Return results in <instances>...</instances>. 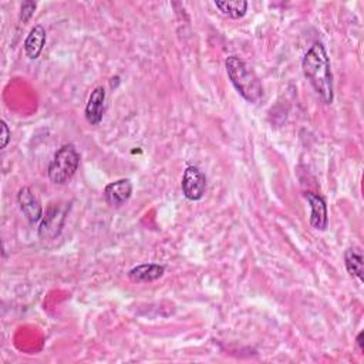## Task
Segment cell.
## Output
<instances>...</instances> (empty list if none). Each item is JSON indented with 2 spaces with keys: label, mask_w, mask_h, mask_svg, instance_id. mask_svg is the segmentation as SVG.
Here are the masks:
<instances>
[{
  "label": "cell",
  "mask_w": 364,
  "mask_h": 364,
  "mask_svg": "<svg viewBox=\"0 0 364 364\" xmlns=\"http://www.w3.org/2000/svg\"><path fill=\"white\" fill-rule=\"evenodd\" d=\"M215 6L222 15L238 20L246 15L249 5L245 0H216Z\"/></svg>",
  "instance_id": "13"
},
{
  "label": "cell",
  "mask_w": 364,
  "mask_h": 364,
  "mask_svg": "<svg viewBox=\"0 0 364 364\" xmlns=\"http://www.w3.org/2000/svg\"><path fill=\"white\" fill-rule=\"evenodd\" d=\"M11 137H12V132L9 130V125L6 124V121H2V144H0V149L4 150L8 147Z\"/></svg>",
  "instance_id": "15"
},
{
  "label": "cell",
  "mask_w": 364,
  "mask_h": 364,
  "mask_svg": "<svg viewBox=\"0 0 364 364\" xmlns=\"http://www.w3.org/2000/svg\"><path fill=\"white\" fill-rule=\"evenodd\" d=\"M36 8H37V4L36 2H25L23 5H22V8H20V22L22 23H26V22H29L30 20V18L34 15V12H36Z\"/></svg>",
  "instance_id": "14"
},
{
  "label": "cell",
  "mask_w": 364,
  "mask_h": 364,
  "mask_svg": "<svg viewBox=\"0 0 364 364\" xmlns=\"http://www.w3.org/2000/svg\"><path fill=\"white\" fill-rule=\"evenodd\" d=\"M344 265L350 276L356 277L360 283L364 280V259L360 248H349L344 252Z\"/></svg>",
  "instance_id": "12"
},
{
  "label": "cell",
  "mask_w": 364,
  "mask_h": 364,
  "mask_svg": "<svg viewBox=\"0 0 364 364\" xmlns=\"http://www.w3.org/2000/svg\"><path fill=\"white\" fill-rule=\"evenodd\" d=\"M309 205H310V225L316 231H326L329 227V213H327V205L323 196L315 192H306L305 194Z\"/></svg>",
  "instance_id": "7"
},
{
  "label": "cell",
  "mask_w": 364,
  "mask_h": 364,
  "mask_svg": "<svg viewBox=\"0 0 364 364\" xmlns=\"http://www.w3.org/2000/svg\"><path fill=\"white\" fill-rule=\"evenodd\" d=\"M132 195V184L130 180H118L104 188L106 202L113 208H120L128 202Z\"/></svg>",
  "instance_id": "8"
},
{
  "label": "cell",
  "mask_w": 364,
  "mask_h": 364,
  "mask_svg": "<svg viewBox=\"0 0 364 364\" xmlns=\"http://www.w3.org/2000/svg\"><path fill=\"white\" fill-rule=\"evenodd\" d=\"M68 206L67 203H50L46 213L43 215L40 227H39V237L42 239H56L65 222Z\"/></svg>",
  "instance_id": "4"
},
{
  "label": "cell",
  "mask_w": 364,
  "mask_h": 364,
  "mask_svg": "<svg viewBox=\"0 0 364 364\" xmlns=\"http://www.w3.org/2000/svg\"><path fill=\"white\" fill-rule=\"evenodd\" d=\"M18 203L30 224H37L43 218V206L39 198L29 187H23L18 192Z\"/></svg>",
  "instance_id": "6"
},
{
  "label": "cell",
  "mask_w": 364,
  "mask_h": 364,
  "mask_svg": "<svg viewBox=\"0 0 364 364\" xmlns=\"http://www.w3.org/2000/svg\"><path fill=\"white\" fill-rule=\"evenodd\" d=\"M303 75L320 97V100L330 106L334 100L333 75L329 54L322 43H315L305 54L302 60Z\"/></svg>",
  "instance_id": "1"
},
{
  "label": "cell",
  "mask_w": 364,
  "mask_h": 364,
  "mask_svg": "<svg viewBox=\"0 0 364 364\" xmlns=\"http://www.w3.org/2000/svg\"><path fill=\"white\" fill-rule=\"evenodd\" d=\"M46 40H47V33L42 25H36L34 27H32L23 44L26 56L30 60L39 58L46 46Z\"/></svg>",
  "instance_id": "11"
},
{
  "label": "cell",
  "mask_w": 364,
  "mask_h": 364,
  "mask_svg": "<svg viewBox=\"0 0 364 364\" xmlns=\"http://www.w3.org/2000/svg\"><path fill=\"white\" fill-rule=\"evenodd\" d=\"M165 273V266L158 263H142L135 268H132L128 272V277L134 283H150L160 277H163Z\"/></svg>",
  "instance_id": "10"
},
{
  "label": "cell",
  "mask_w": 364,
  "mask_h": 364,
  "mask_svg": "<svg viewBox=\"0 0 364 364\" xmlns=\"http://www.w3.org/2000/svg\"><path fill=\"white\" fill-rule=\"evenodd\" d=\"M225 67L228 77L237 92L248 103H259L263 96V89L258 76L255 75V71L238 56L228 57L225 61Z\"/></svg>",
  "instance_id": "2"
},
{
  "label": "cell",
  "mask_w": 364,
  "mask_h": 364,
  "mask_svg": "<svg viewBox=\"0 0 364 364\" xmlns=\"http://www.w3.org/2000/svg\"><path fill=\"white\" fill-rule=\"evenodd\" d=\"M182 192L187 199L189 201H201L206 191V177L205 174L195 165H189L184 171L182 182H181Z\"/></svg>",
  "instance_id": "5"
},
{
  "label": "cell",
  "mask_w": 364,
  "mask_h": 364,
  "mask_svg": "<svg viewBox=\"0 0 364 364\" xmlns=\"http://www.w3.org/2000/svg\"><path fill=\"white\" fill-rule=\"evenodd\" d=\"M104 107H106V89L103 86L96 87L87 101L86 106V118L89 124L99 125L104 115Z\"/></svg>",
  "instance_id": "9"
},
{
  "label": "cell",
  "mask_w": 364,
  "mask_h": 364,
  "mask_svg": "<svg viewBox=\"0 0 364 364\" xmlns=\"http://www.w3.org/2000/svg\"><path fill=\"white\" fill-rule=\"evenodd\" d=\"M363 332H360L358 333V336H357V346H358V349H360V351H363L364 350V346H363Z\"/></svg>",
  "instance_id": "16"
},
{
  "label": "cell",
  "mask_w": 364,
  "mask_h": 364,
  "mask_svg": "<svg viewBox=\"0 0 364 364\" xmlns=\"http://www.w3.org/2000/svg\"><path fill=\"white\" fill-rule=\"evenodd\" d=\"M80 165V154L73 144H65L60 147L49 165V178L56 185L67 184Z\"/></svg>",
  "instance_id": "3"
}]
</instances>
